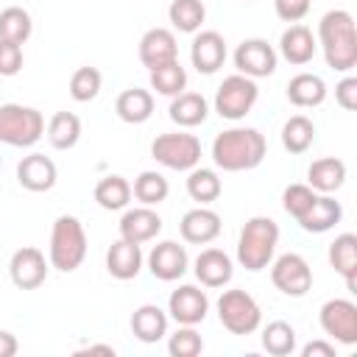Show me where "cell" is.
Listing matches in <instances>:
<instances>
[{
  "label": "cell",
  "instance_id": "6da1fadb",
  "mask_svg": "<svg viewBox=\"0 0 357 357\" xmlns=\"http://www.w3.org/2000/svg\"><path fill=\"white\" fill-rule=\"evenodd\" d=\"M268 151L265 137L257 128L248 126H234L226 128L215 137L212 142V162L226 170V173H240V170H254L262 165Z\"/></svg>",
  "mask_w": 357,
  "mask_h": 357
},
{
  "label": "cell",
  "instance_id": "7a4b0ae2",
  "mask_svg": "<svg viewBox=\"0 0 357 357\" xmlns=\"http://www.w3.org/2000/svg\"><path fill=\"white\" fill-rule=\"evenodd\" d=\"M318 42L332 70L349 73L357 67V31H354V17L349 11L343 8L326 11L318 22Z\"/></svg>",
  "mask_w": 357,
  "mask_h": 357
},
{
  "label": "cell",
  "instance_id": "3957f363",
  "mask_svg": "<svg viewBox=\"0 0 357 357\" xmlns=\"http://www.w3.org/2000/svg\"><path fill=\"white\" fill-rule=\"evenodd\" d=\"M276 245H279V226L273 218H265V215H257V218H248L245 226L240 229V237H237V262L257 273L262 268L271 265L273 254H276Z\"/></svg>",
  "mask_w": 357,
  "mask_h": 357
},
{
  "label": "cell",
  "instance_id": "277c9868",
  "mask_svg": "<svg viewBox=\"0 0 357 357\" xmlns=\"http://www.w3.org/2000/svg\"><path fill=\"white\" fill-rule=\"evenodd\" d=\"M84 257H86L84 223L75 215H59L50 229V248H47L50 265L61 273H73L75 268H81Z\"/></svg>",
  "mask_w": 357,
  "mask_h": 357
},
{
  "label": "cell",
  "instance_id": "5b68a950",
  "mask_svg": "<svg viewBox=\"0 0 357 357\" xmlns=\"http://www.w3.org/2000/svg\"><path fill=\"white\" fill-rule=\"evenodd\" d=\"M45 134V117L33 106L0 103V142L11 148H31Z\"/></svg>",
  "mask_w": 357,
  "mask_h": 357
},
{
  "label": "cell",
  "instance_id": "8992f818",
  "mask_svg": "<svg viewBox=\"0 0 357 357\" xmlns=\"http://www.w3.org/2000/svg\"><path fill=\"white\" fill-rule=\"evenodd\" d=\"M218 318L231 335H251L262 324V310L251 293L231 287L223 290L218 298Z\"/></svg>",
  "mask_w": 357,
  "mask_h": 357
},
{
  "label": "cell",
  "instance_id": "52a82bcc",
  "mask_svg": "<svg viewBox=\"0 0 357 357\" xmlns=\"http://www.w3.org/2000/svg\"><path fill=\"white\" fill-rule=\"evenodd\" d=\"M151 156L170 170H192L201 162V139L187 131L159 134L151 142Z\"/></svg>",
  "mask_w": 357,
  "mask_h": 357
},
{
  "label": "cell",
  "instance_id": "ba28073f",
  "mask_svg": "<svg viewBox=\"0 0 357 357\" xmlns=\"http://www.w3.org/2000/svg\"><path fill=\"white\" fill-rule=\"evenodd\" d=\"M257 98H259L257 81L243 75V73H234V75L223 78V84L218 86V92H215V112L223 120H243L254 109Z\"/></svg>",
  "mask_w": 357,
  "mask_h": 357
},
{
  "label": "cell",
  "instance_id": "9c48e42d",
  "mask_svg": "<svg viewBox=\"0 0 357 357\" xmlns=\"http://www.w3.org/2000/svg\"><path fill=\"white\" fill-rule=\"evenodd\" d=\"M271 262H273L271 265V282H273V287L279 293L293 296V298L310 293V287H312V268H310V262L301 254L287 251V254H282V257H276Z\"/></svg>",
  "mask_w": 357,
  "mask_h": 357
},
{
  "label": "cell",
  "instance_id": "30bf717a",
  "mask_svg": "<svg viewBox=\"0 0 357 357\" xmlns=\"http://www.w3.org/2000/svg\"><path fill=\"white\" fill-rule=\"evenodd\" d=\"M321 329L343 346L357 343V304L349 298H329L318 312Z\"/></svg>",
  "mask_w": 357,
  "mask_h": 357
},
{
  "label": "cell",
  "instance_id": "8fae6325",
  "mask_svg": "<svg viewBox=\"0 0 357 357\" xmlns=\"http://www.w3.org/2000/svg\"><path fill=\"white\" fill-rule=\"evenodd\" d=\"M276 50L273 45H268L265 39H243L234 50V67L237 73L248 75V78H268L276 70Z\"/></svg>",
  "mask_w": 357,
  "mask_h": 357
},
{
  "label": "cell",
  "instance_id": "7c38bea8",
  "mask_svg": "<svg viewBox=\"0 0 357 357\" xmlns=\"http://www.w3.org/2000/svg\"><path fill=\"white\" fill-rule=\"evenodd\" d=\"M8 276L20 290H36L47 279V259L39 248L22 245L11 254L8 262Z\"/></svg>",
  "mask_w": 357,
  "mask_h": 357
},
{
  "label": "cell",
  "instance_id": "4fadbf2b",
  "mask_svg": "<svg viewBox=\"0 0 357 357\" xmlns=\"http://www.w3.org/2000/svg\"><path fill=\"white\" fill-rule=\"evenodd\" d=\"M206 312H209V298H206V293H204L201 287H195V284H181V287H176V290L170 293V298H167V315H170L176 324H181V326H195V324H201V321L206 318Z\"/></svg>",
  "mask_w": 357,
  "mask_h": 357
},
{
  "label": "cell",
  "instance_id": "5bb4252c",
  "mask_svg": "<svg viewBox=\"0 0 357 357\" xmlns=\"http://www.w3.org/2000/svg\"><path fill=\"white\" fill-rule=\"evenodd\" d=\"M148 268L151 273L159 279V282H176L187 273L190 268V257H187V248L178 245L176 240H162L151 248L148 254Z\"/></svg>",
  "mask_w": 357,
  "mask_h": 357
},
{
  "label": "cell",
  "instance_id": "9a60e30c",
  "mask_svg": "<svg viewBox=\"0 0 357 357\" xmlns=\"http://www.w3.org/2000/svg\"><path fill=\"white\" fill-rule=\"evenodd\" d=\"M190 61L204 75L218 73L226 61V39L218 31H195L190 45Z\"/></svg>",
  "mask_w": 357,
  "mask_h": 357
},
{
  "label": "cell",
  "instance_id": "2e32d148",
  "mask_svg": "<svg viewBox=\"0 0 357 357\" xmlns=\"http://www.w3.org/2000/svg\"><path fill=\"white\" fill-rule=\"evenodd\" d=\"M176 59H178V45H176V33L170 28H151L142 33L139 61H142V67H148V73L167 61H176Z\"/></svg>",
  "mask_w": 357,
  "mask_h": 357
},
{
  "label": "cell",
  "instance_id": "e0dca14e",
  "mask_svg": "<svg viewBox=\"0 0 357 357\" xmlns=\"http://www.w3.org/2000/svg\"><path fill=\"white\" fill-rule=\"evenodd\" d=\"M56 178H59V170H56L53 159L45 153H28L17 165V181L28 192H47V190H53Z\"/></svg>",
  "mask_w": 357,
  "mask_h": 357
},
{
  "label": "cell",
  "instance_id": "ac0fdd59",
  "mask_svg": "<svg viewBox=\"0 0 357 357\" xmlns=\"http://www.w3.org/2000/svg\"><path fill=\"white\" fill-rule=\"evenodd\" d=\"M178 231H181L184 243L206 245V243L218 240V234H220V215H218L215 209L195 206V209L184 212V218H181V223H178Z\"/></svg>",
  "mask_w": 357,
  "mask_h": 357
},
{
  "label": "cell",
  "instance_id": "d6986e66",
  "mask_svg": "<svg viewBox=\"0 0 357 357\" xmlns=\"http://www.w3.org/2000/svg\"><path fill=\"white\" fill-rule=\"evenodd\" d=\"M195 279L204 284V287H223L231 282L234 276V265H231V257L220 248H204L198 257H195Z\"/></svg>",
  "mask_w": 357,
  "mask_h": 357
},
{
  "label": "cell",
  "instance_id": "ffe728a7",
  "mask_svg": "<svg viewBox=\"0 0 357 357\" xmlns=\"http://www.w3.org/2000/svg\"><path fill=\"white\" fill-rule=\"evenodd\" d=\"M159 231H162V218H159L151 206L126 209L123 218H120V237L128 240V243L142 245V243L153 240Z\"/></svg>",
  "mask_w": 357,
  "mask_h": 357
},
{
  "label": "cell",
  "instance_id": "44dd1931",
  "mask_svg": "<svg viewBox=\"0 0 357 357\" xmlns=\"http://www.w3.org/2000/svg\"><path fill=\"white\" fill-rule=\"evenodd\" d=\"M318 50V42L312 36V31L307 25H290L287 31H282L279 36V53L284 61L301 67V64H310L312 56Z\"/></svg>",
  "mask_w": 357,
  "mask_h": 357
},
{
  "label": "cell",
  "instance_id": "7402d4cb",
  "mask_svg": "<svg viewBox=\"0 0 357 357\" xmlns=\"http://www.w3.org/2000/svg\"><path fill=\"white\" fill-rule=\"evenodd\" d=\"M106 271L109 276L120 279V282H128L134 279L139 271H142V251L137 243H128V240H114L106 251Z\"/></svg>",
  "mask_w": 357,
  "mask_h": 357
},
{
  "label": "cell",
  "instance_id": "603a6c76",
  "mask_svg": "<svg viewBox=\"0 0 357 357\" xmlns=\"http://www.w3.org/2000/svg\"><path fill=\"white\" fill-rule=\"evenodd\" d=\"M340 218H343V206H340V201H335L332 195L318 192L315 204H312V206L298 218V226H301L304 231L324 234V231L335 229V226L340 223Z\"/></svg>",
  "mask_w": 357,
  "mask_h": 357
},
{
  "label": "cell",
  "instance_id": "cb8c5ba5",
  "mask_svg": "<svg viewBox=\"0 0 357 357\" xmlns=\"http://www.w3.org/2000/svg\"><path fill=\"white\" fill-rule=\"evenodd\" d=\"M343 181H346V162L337 159V156L315 159V162L307 167V184H310L315 192L332 195L335 190L343 187Z\"/></svg>",
  "mask_w": 357,
  "mask_h": 357
},
{
  "label": "cell",
  "instance_id": "d4e9b609",
  "mask_svg": "<svg viewBox=\"0 0 357 357\" xmlns=\"http://www.w3.org/2000/svg\"><path fill=\"white\" fill-rule=\"evenodd\" d=\"M131 332L142 343H159L167 335V312L159 304H139L131 315Z\"/></svg>",
  "mask_w": 357,
  "mask_h": 357
},
{
  "label": "cell",
  "instance_id": "484cf974",
  "mask_svg": "<svg viewBox=\"0 0 357 357\" xmlns=\"http://www.w3.org/2000/svg\"><path fill=\"white\" fill-rule=\"evenodd\" d=\"M287 100L298 109H312L326 100V84L315 73H298L287 81Z\"/></svg>",
  "mask_w": 357,
  "mask_h": 357
},
{
  "label": "cell",
  "instance_id": "4316f807",
  "mask_svg": "<svg viewBox=\"0 0 357 357\" xmlns=\"http://www.w3.org/2000/svg\"><path fill=\"white\" fill-rule=\"evenodd\" d=\"M114 112H117V117L123 123L139 126L153 114V95L148 89H139V86L123 89L117 95V100H114Z\"/></svg>",
  "mask_w": 357,
  "mask_h": 357
},
{
  "label": "cell",
  "instance_id": "83f0119b",
  "mask_svg": "<svg viewBox=\"0 0 357 357\" xmlns=\"http://www.w3.org/2000/svg\"><path fill=\"white\" fill-rule=\"evenodd\" d=\"M329 265L346 279V287L354 293V279H357V237L351 231H343L332 240L329 245Z\"/></svg>",
  "mask_w": 357,
  "mask_h": 357
},
{
  "label": "cell",
  "instance_id": "f1b7e54d",
  "mask_svg": "<svg viewBox=\"0 0 357 357\" xmlns=\"http://www.w3.org/2000/svg\"><path fill=\"white\" fill-rule=\"evenodd\" d=\"M167 114H170V120H173L176 126H181V128H195V126H201V123L206 120L209 103H206V98H204L201 92H181V95H176V98L170 100Z\"/></svg>",
  "mask_w": 357,
  "mask_h": 357
},
{
  "label": "cell",
  "instance_id": "f546056e",
  "mask_svg": "<svg viewBox=\"0 0 357 357\" xmlns=\"http://www.w3.org/2000/svg\"><path fill=\"white\" fill-rule=\"evenodd\" d=\"M81 139V120L73 112H56L47 120V142L56 151H70Z\"/></svg>",
  "mask_w": 357,
  "mask_h": 357
},
{
  "label": "cell",
  "instance_id": "4dcf8cb0",
  "mask_svg": "<svg viewBox=\"0 0 357 357\" xmlns=\"http://www.w3.org/2000/svg\"><path fill=\"white\" fill-rule=\"evenodd\" d=\"M95 201L100 209H109V212H117V209H126L128 201H131V184L112 173V176H103L98 184H95Z\"/></svg>",
  "mask_w": 357,
  "mask_h": 357
},
{
  "label": "cell",
  "instance_id": "1f68e13d",
  "mask_svg": "<svg viewBox=\"0 0 357 357\" xmlns=\"http://www.w3.org/2000/svg\"><path fill=\"white\" fill-rule=\"evenodd\" d=\"M167 20L178 33H195L206 20V6L201 0H173L167 6Z\"/></svg>",
  "mask_w": 357,
  "mask_h": 357
},
{
  "label": "cell",
  "instance_id": "d6a6232c",
  "mask_svg": "<svg viewBox=\"0 0 357 357\" xmlns=\"http://www.w3.org/2000/svg\"><path fill=\"white\" fill-rule=\"evenodd\" d=\"M220 192H223V184H220L215 170H209V167H192L190 170V176H187V195L192 201L206 206V204L218 201Z\"/></svg>",
  "mask_w": 357,
  "mask_h": 357
},
{
  "label": "cell",
  "instance_id": "836d02e7",
  "mask_svg": "<svg viewBox=\"0 0 357 357\" xmlns=\"http://www.w3.org/2000/svg\"><path fill=\"white\" fill-rule=\"evenodd\" d=\"M167 192H170V184H167V178H165L162 173H156V170H142V173L134 178V184H131V195H134L142 206H159V204L167 198Z\"/></svg>",
  "mask_w": 357,
  "mask_h": 357
},
{
  "label": "cell",
  "instance_id": "e575fe53",
  "mask_svg": "<svg viewBox=\"0 0 357 357\" xmlns=\"http://www.w3.org/2000/svg\"><path fill=\"white\" fill-rule=\"evenodd\" d=\"M33 33V22L31 14L20 6H8L0 11V39L14 42V45H25Z\"/></svg>",
  "mask_w": 357,
  "mask_h": 357
},
{
  "label": "cell",
  "instance_id": "d590c367",
  "mask_svg": "<svg viewBox=\"0 0 357 357\" xmlns=\"http://www.w3.org/2000/svg\"><path fill=\"white\" fill-rule=\"evenodd\" d=\"M312 139H315V126H312V120H310L307 114H293V117L282 126V145H284V151H290V153H304V151H310Z\"/></svg>",
  "mask_w": 357,
  "mask_h": 357
},
{
  "label": "cell",
  "instance_id": "8d00e7d4",
  "mask_svg": "<svg viewBox=\"0 0 357 357\" xmlns=\"http://www.w3.org/2000/svg\"><path fill=\"white\" fill-rule=\"evenodd\" d=\"M151 86L159 92V95H167V98H176L187 89V70L181 67V61H167L156 70H151Z\"/></svg>",
  "mask_w": 357,
  "mask_h": 357
},
{
  "label": "cell",
  "instance_id": "74e56055",
  "mask_svg": "<svg viewBox=\"0 0 357 357\" xmlns=\"http://www.w3.org/2000/svg\"><path fill=\"white\" fill-rule=\"evenodd\" d=\"M262 349L273 357H287L296 351V329L287 321H271L262 329Z\"/></svg>",
  "mask_w": 357,
  "mask_h": 357
},
{
  "label": "cell",
  "instance_id": "f35d334b",
  "mask_svg": "<svg viewBox=\"0 0 357 357\" xmlns=\"http://www.w3.org/2000/svg\"><path fill=\"white\" fill-rule=\"evenodd\" d=\"M100 84H103V75L98 67H78L70 75V98L78 103H89L98 98Z\"/></svg>",
  "mask_w": 357,
  "mask_h": 357
},
{
  "label": "cell",
  "instance_id": "ab89813d",
  "mask_svg": "<svg viewBox=\"0 0 357 357\" xmlns=\"http://www.w3.org/2000/svg\"><path fill=\"white\" fill-rule=\"evenodd\" d=\"M315 198H318V192L310 187V184H290V187H284V192H282V206H284V212L290 215V218H301L312 204H315Z\"/></svg>",
  "mask_w": 357,
  "mask_h": 357
},
{
  "label": "cell",
  "instance_id": "60d3db41",
  "mask_svg": "<svg viewBox=\"0 0 357 357\" xmlns=\"http://www.w3.org/2000/svg\"><path fill=\"white\" fill-rule=\"evenodd\" d=\"M167 351L173 357H198L204 351V340L192 326H181L178 324V329L167 340Z\"/></svg>",
  "mask_w": 357,
  "mask_h": 357
},
{
  "label": "cell",
  "instance_id": "b9f144b4",
  "mask_svg": "<svg viewBox=\"0 0 357 357\" xmlns=\"http://www.w3.org/2000/svg\"><path fill=\"white\" fill-rule=\"evenodd\" d=\"M20 70H22V45H14V42L0 39V75L3 78H11Z\"/></svg>",
  "mask_w": 357,
  "mask_h": 357
},
{
  "label": "cell",
  "instance_id": "7bdbcfd3",
  "mask_svg": "<svg viewBox=\"0 0 357 357\" xmlns=\"http://www.w3.org/2000/svg\"><path fill=\"white\" fill-rule=\"evenodd\" d=\"M273 8H276V17L284 20V22H298L307 17L310 11V0H273Z\"/></svg>",
  "mask_w": 357,
  "mask_h": 357
},
{
  "label": "cell",
  "instance_id": "ee69618b",
  "mask_svg": "<svg viewBox=\"0 0 357 357\" xmlns=\"http://www.w3.org/2000/svg\"><path fill=\"white\" fill-rule=\"evenodd\" d=\"M335 100L340 109L346 112H354L357 109V78L354 75H346L337 86H335Z\"/></svg>",
  "mask_w": 357,
  "mask_h": 357
},
{
  "label": "cell",
  "instance_id": "f6af8a7d",
  "mask_svg": "<svg viewBox=\"0 0 357 357\" xmlns=\"http://www.w3.org/2000/svg\"><path fill=\"white\" fill-rule=\"evenodd\" d=\"M335 354H337L335 343H329V340H312L301 349V357H335Z\"/></svg>",
  "mask_w": 357,
  "mask_h": 357
},
{
  "label": "cell",
  "instance_id": "bcb514c9",
  "mask_svg": "<svg viewBox=\"0 0 357 357\" xmlns=\"http://www.w3.org/2000/svg\"><path fill=\"white\" fill-rule=\"evenodd\" d=\"M17 349H20L17 337H14L11 332L0 329V357H14V354H17Z\"/></svg>",
  "mask_w": 357,
  "mask_h": 357
},
{
  "label": "cell",
  "instance_id": "7dc6e473",
  "mask_svg": "<svg viewBox=\"0 0 357 357\" xmlns=\"http://www.w3.org/2000/svg\"><path fill=\"white\" fill-rule=\"evenodd\" d=\"M75 354H78V357H84V354H106V357H114V346H106V343H92V346L78 349Z\"/></svg>",
  "mask_w": 357,
  "mask_h": 357
},
{
  "label": "cell",
  "instance_id": "c3c4849f",
  "mask_svg": "<svg viewBox=\"0 0 357 357\" xmlns=\"http://www.w3.org/2000/svg\"><path fill=\"white\" fill-rule=\"evenodd\" d=\"M0 170H3V159H0Z\"/></svg>",
  "mask_w": 357,
  "mask_h": 357
}]
</instances>
